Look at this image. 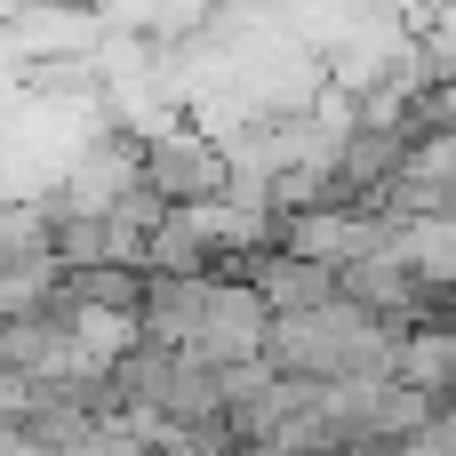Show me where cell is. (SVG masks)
<instances>
[{"label":"cell","mask_w":456,"mask_h":456,"mask_svg":"<svg viewBox=\"0 0 456 456\" xmlns=\"http://www.w3.org/2000/svg\"><path fill=\"white\" fill-rule=\"evenodd\" d=\"M144 144V184L168 200V208H208V200H232V152L208 136V128H136Z\"/></svg>","instance_id":"1"},{"label":"cell","mask_w":456,"mask_h":456,"mask_svg":"<svg viewBox=\"0 0 456 456\" xmlns=\"http://www.w3.org/2000/svg\"><path fill=\"white\" fill-rule=\"evenodd\" d=\"M64 289H72V305H88V313H120V321H136L152 273H136V265H104V273H64Z\"/></svg>","instance_id":"3"},{"label":"cell","mask_w":456,"mask_h":456,"mask_svg":"<svg viewBox=\"0 0 456 456\" xmlns=\"http://www.w3.org/2000/svg\"><path fill=\"white\" fill-rule=\"evenodd\" d=\"M393 385L425 393L433 409H456V321H433V329H409V337H401Z\"/></svg>","instance_id":"2"}]
</instances>
